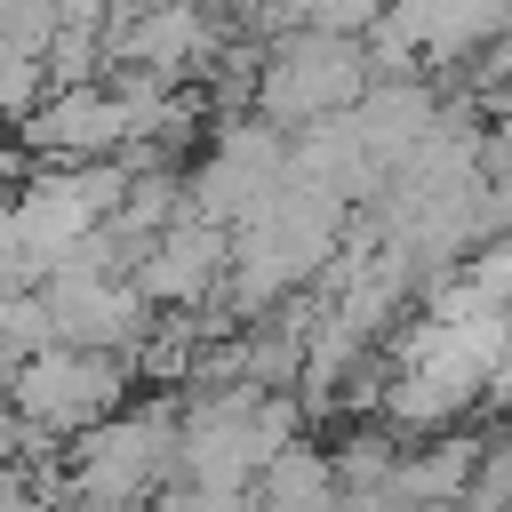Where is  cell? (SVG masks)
Segmentation results:
<instances>
[{"mask_svg": "<svg viewBox=\"0 0 512 512\" xmlns=\"http://www.w3.org/2000/svg\"><path fill=\"white\" fill-rule=\"evenodd\" d=\"M176 472V408H112L64 456L56 496L72 512H144Z\"/></svg>", "mask_w": 512, "mask_h": 512, "instance_id": "cell-1", "label": "cell"}, {"mask_svg": "<svg viewBox=\"0 0 512 512\" xmlns=\"http://www.w3.org/2000/svg\"><path fill=\"white\" fill-rule=\"evenodd\" d=\"M216 248H224L216 232H192V224H184V232H168V240L144 256V280H136V288L160 296V304H192V296H208V280H216Z\"/></svg>", "mask_w": 512, "mask_h": 512, "instance_id": "cell-4", "label": "cell"}, {"mask_svg": "<svg viewBox=\"0 0 512 512\" xmlns=\"http://www.w3.org/2000/svg\"><path fill=\"white\" fill-rule=\"evenodd\" d=\"M120 360L112 352H80V344H40L8 368V416L40 440H80L88 424H104L120 408Z\"/></svg>", "mask_w": 512, "mask_h": 512, "instance_id": "cell-2", "label": "cell"}, {"mask_svg": "<svg viewBox=\"0 0 512 512\" xmlns=\"http://www.w3.org/2000/svg\"><path fill=\"white\" fill-rule=\"evenodd\" d=\"M352 88H360V72H352V48H344V40H296V48L272 64L264 104H272L280 120H320V112H336Z\"/></svg>", "mask_w": 512, "mask_h": 512, "instance_id": "cell-3", "label": "cell"}]
</instances>
